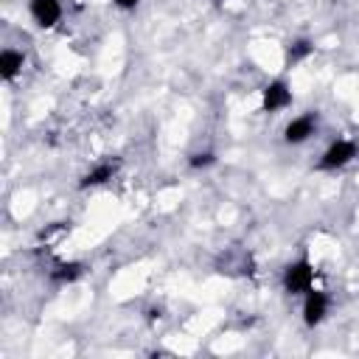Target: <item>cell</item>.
<instances>
[{
    "mask_svg": "<svg viewBox=\"0 0 359 359\" xmlns=\"http://www.w3.org/2000/svg\"><path fill=\"white\" fill-rule=\"evenodd\" d=\"M213 163H216V154H213V151H196V154H191V160H188L191 168H208V165H213Z\"/></svg>",
    "mask_w": 359,
    "mask_h": 359,
    "instance_id": "obj_11",
    "label": "cell"
},
{
    "mask_svg": "<svg viewBox=\"0 0 359 359\" xmlns=\"http://www.w3.org/2000/svg\"><path fill=\"white\" fill-rule=\"evenodd\" d=\"M28 14L39 28H53L62 20V0H28Z\"/></svg>",
    "mask_w": 359,
    "mask_h": 359,
    "instance_id": "obj_6",
    "label": "cell"
},
{
    "mask_svg": "<svg viewBox=\"0 0 359 359\" xmlns=\"http://www.w3.org/2000/svg\"><path fill=\"white\" fill-rule=\"evenodd\" d=\"M314 132H317V115H314V112H303V115L292 118V121L283 126V140H286L289 146H300V143H306Z\"/></svg>",
    "mask_w": 359,
    "mask_h": 359,
    "instance_id": "obj_4",
    "label": "cell"
},
{
    "mask_svg": "<svg viewBox=\"0 0 359 359\" xmlns=\"http://www.w3.org/2000/svg\"><path fill=\"white\" fill-rule=\"evenodd\" d=\"M115 171H118V163H112V160H104V163H95L84 177H81V188H98V185H104V182H109L112 177H115Z\"/></svg>",
    "mask_w": 359,
    "mask_h": 359,
    "instance_id": "obj_8",
    "label": "cell"
},
{
    "mask_svg": "<svg viewBox=\"0 0 359 359\" xmlns=\"http://www.w3.org/2000/svg\"><path fill=\"white\" fill-rule=\"evenodd\" d=\"M309 289H314V264L309 258L292 261L283 269V292H289V294H306Z\"/></svg>",
    "mask_w": 359,
    "mask_h": 359,
    "instance_id": "obj_2",
    "label": "cell"
},
{
    "mask_svg": "<svg viewBox=\"0 0 359 359\" xmlns=\"http://www.w3.org/2000/svg\"><path fill=\"white\" fill-rule=\"evenodd\" d=\"M311 53H314V45H311L309 39H297V42H292V45L286 48V65L294 67V65H300L303 59H309Z\"/></svg>",
    "mask_w": 359,
    "mask_h": 359,
    "instance_id": "obj_9",
    "label": "cell"
},
{
    "mask_svg": "<svg viewBox=\"0 0 359 359\" xmlns=\"http://www.w3.org/2000/svg\"><path fill=\"white\" fill-rule=\"evenodd\" d=\"M137 3H140V0H112V6H115V8H121V11H135V8H137Z\"/></svg>",
    "mask_w": 359,
    "mask_h": 359,
    "instance_id": "obj_12",
    "label": "cell"
},
{
    "mask_svg": "<svg viewBox=\"0 0 359 359\" xmlns=\"http://www.w3.org/2000/svg\"><path fill=\"white\" fill-rule=\"evenodd\" d=\"M81 264H76V261H70V264H59L53 272H50V278L56 280V283H73L76 278H81Z\"/></svg>",
    "mask_w": 359,
    "mask_h": 359,
    "instance_id": "obj_10",
    "label": "cell"
},
{
    "mask_svg": "<svg viewBox=\"0 0 359 359\" xmlns=\"http://www.w3.org/2000/svg\"><path fill=\"white\" fill-rule=\"evenodd\" d=\"M25 67V53L14 50V48H6L0 53V79L3 81H14Z\"/></svg>",
    "mask_w": 359,
    "mask_h": 359,
    "instance_id": "obj_7",
    "label": "cell"
},
{
    "mask_svg": "<svg viewBox=\"0 0 359 359\" xmlns=\"http://www.w3.org/2000/svg\"><path fill=\"white\" fill-rule=\"evenodd\" d=\"M325 314H328V294L320 289H309L303 294V323L314 328L325 320Z\"/></svg>",
    "mask_w": 359,
    "mask_h": 359,
    "instance_id": "obj_5",
    "label": "cell"
},
{
    "mask_svg": "<svg viewBox=\"0 0 359 359\" xmlns=\"http://www.w3.org/2000/svg\"><path fill=\"white\" fill-rule=\"evenodd\" d=\"M286 107H292V87L283 79H272L261 90V109L264 112H280Z\"/></svg>",
    "mask_w": 359,
    "mask_h": 359,
    "instance_id": "obj_3",
    "label": "cell"
},
{
    "mask_svg": "<svg viewBox=\"0 0 359 359\" xmlns=\"http://www.w3.org/2000/svg\"><path fill=\"white\" fill-rule=\"evenodd\" d=\"M356 157H359V143H353V140H348V137H337V140L323 151L317 168H323V171H337V168H345L348 163H353Z\"/></svg>",
    "mask_w": 359,
    "mask_h": 359,
    "instance_id": "obj_1",
    "label": "cell"
}]
</instances>
